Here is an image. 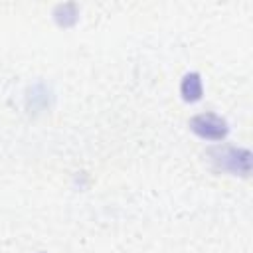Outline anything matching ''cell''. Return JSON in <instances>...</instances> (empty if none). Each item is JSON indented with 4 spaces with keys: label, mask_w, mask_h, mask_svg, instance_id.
I'll return each mask as SVG.
<instances>
[{
    "label": "cell",
    "mask_w": 253,
    "mask_h": 253,
    "mask_svg": "<svg viewBox=\"0 0 253 253\" xmlns=\"http://www.w3.org/2000/svg\"><path fill=\"white\" fill-rule=\"evenodd\" d=\"M182 93L186 99H198L202 95V83L198 79V75H188L182 83Z\"/></svg>",
    "instance_id": "3957f363"
},
{
    "label": "cell",
    "mask_w": 253,
    "mask_h": 253,
    "mask_svg": "<svg viewBox=\"0 0 253 253\" xmlns=\"http://www.w3.org/2000/svg\"><path fill=\"white\" fill-rule=\"evenodd\" d=\"M192 128H194L200 136L210 138V140H219V138H223L225 132H227L225 123H223L219 117L211 115V113L194 117V119H192Z\"/></svg>",
    "instance_id": "7a4b0ae2"
},
{
    "label": "cell",
    "mask_w": 253,
    "mask_h": 253,
    "mask_svg": "<svg viewBox=\"0 0 253 253\" xmlns=\"http://www.w3.org/2000/svg\"><path fill=\"white\" fill-rule=\"evenodd\" d=\"M213 156H217L215 160L225 170H231V172L241 174V176L249 174V152L247 150L229 146V148H223L221 152H213Z\"/></svg>",
    "instance_id": "6da1fadb"
}]
</instances>
